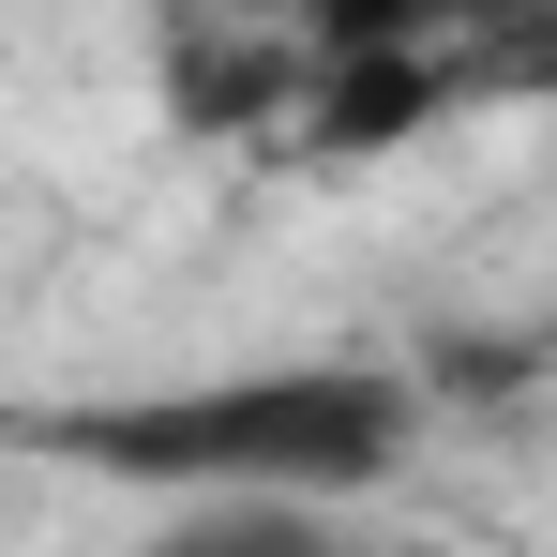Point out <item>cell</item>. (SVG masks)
<instances>
[{
    "mask_svg": "<svg viewBox=\"0 0 557 557\" xmlns=\"http://www.w3.org/2000/svg\"><path fill=\"white\" fill-rule=\"evenodd\" d=\"M76 467L106 482H182V497H376L422 453V392L392 362H272V376H196V392H106L61 422Z\"/></svg>",
    "mask_w": 557,
    "mask_h": 557,
    "instance_id": "obj_1",
    "label": "cell"
},
{
    "mask_svg": "<svg viewBox=\"0 0 557 557\" xmlns=\"http://www.w3.org/2000/svg\"><path fill=\"white\" fill-rule=\"evenodd\" d=\"M422 106H437V46H332L317 136H332V151H392Z\"/></svg>",
    "mask_w": 557,
    "mask_h": 557,
    "instance_id": "obj_2",
    "label": "cell"
},
{
    "mask_svg": "<svg viewBox=\"0 0 557 557\" xmlns=\"http://www.w3.org/2000/svg\"><path fill=\"white\" fill-rule=\"evenodd\" d=\"M151 557H332V528H317V497H196Z\"/></svg>",
    "mask_w": 557,
    "mask_h": 557,
    "instance_id": "obj_3",
    "label": "cell"
},
{
    "mask_svg": "<svg viewBox=\"0 0 557 557\" xmlns=\"http://www.w3.org/2000/svg\"><path fill=\"white\" fill-rule=\"evenodd\" d=\"M301 15H317L332 46H437V15H453V0H301Z\"/></svg>",
    "mask_w": 557,
    "mask_h": 557,
    "instance_id": "obj_4",
    "label": "cell"
}]
</instances>
